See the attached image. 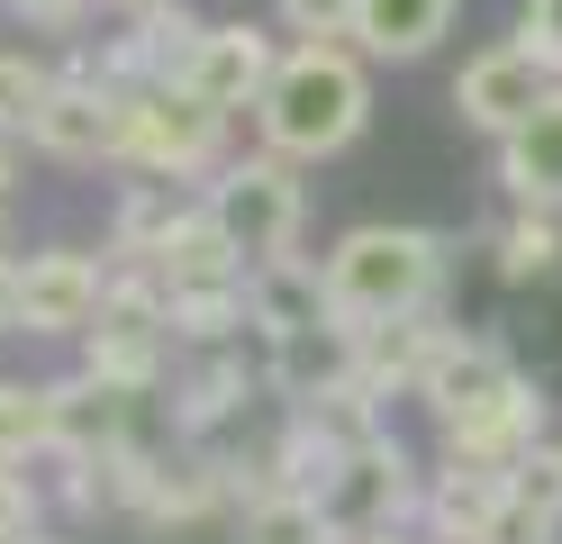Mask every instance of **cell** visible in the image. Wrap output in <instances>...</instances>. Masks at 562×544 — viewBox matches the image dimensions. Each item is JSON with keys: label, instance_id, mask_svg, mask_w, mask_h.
<instances>
[{"label": "cell", "instance_id": "8fae6325", "mask_svg": "<svg viewBox=\"0 0 562 544\" xmlns=\"http://www.w3.org/2000/svg\"><path fill=\"white\" fill-rule=\"evenodd\" d=\"M127 426H136V390L100 381V373H82V381H55V445L74 454V463L136 454V445H127Z\"/></svg>", "mask_w": 562, "mask_h": 544}, {"label": "cell", "instance_id": "9c48e42d", "mask_svg": "<svg viewBox=\"0 0 562 544\" xmlns=\"http://www.w3.org/2000/svg\"><path fill=\"white\" fill-rule=\"evenodd\" d=\"M119 136H127V100L100 91V82H55L46 109H37V145H46V155H64V164L119 155Z\"/></svg>", "mask_w": 562, "mask_h": 544}, {"label": "cell", "instance_id": "7a4b0ae2", "mask_svg": "<svg viewBox=\"0 0 562 544\" xmlns=\"http://www.w3.org/2000/svg\"><path fill=\"white\" fill-rule=\"evenodd\" d=\"M372 119V91H363V64L336 55V46H300L291 64H272L263 82V136L281 155H345Z\"/></svg>", "mask_w": 562, "mask_h": 544}, {"label": "cell", "instance_id": "d4e9b609", "mask_svg": "<svg viewBox=\"0 0 562 544\" xmlns=\"http://www.w3.org/2000/svg\"><path fill=\"white\" fill-rule=\"evenodd\" d=\"M281 19H291L300 36H336V27H355V0H272Z\"/></svg>", "mask_w": 562, "mask_h": 544}, {"label": "cell", "instance_id": "ac0fdd59", "mask_svg": "<svg viewBox=\"0 0 562 544\" xmlns=\"http://www.w3.org/2000/svg\"><path fill=\"white\" fill-rule=\"evenodd\" d=\"M499 499H508L499 471H463V463H453L445 490H436V526H445L453 544H481V526H490V508H499Z\"/></svg>", "mask_w": 562, "mask_h": 544}, {"label": "cell", "instance_id": "ba28073f", "mask_svg": "<svg viewBox=\"0 0 562 544\" xmlns=\"http://www.w3.org/2000/svg\"><path fill=\"white\" fill-rule=\"evenodd\" d=\"M209 145H218V109H200L191 91H146V100H127V136H119V155L155 164V173H182V164L209 155Z\"/></svg>", "mask_w": 562, "mask_h": 544}, {"label": "cell", "instance_id": "8992f818", "mask_svg": "<svg viewBox=\"0 0 562 544\" xmlns=\"http://www.w3.org/2000/svg\"><path fill=\"white\" fill-rule=\"evenodd\" d=\"M453 109H463L472 127H490V136H517L526 119H544V109H553V64H536L526 46H499V55L463 64Z\"/></svg>", "mask_w": 562, "mask_h": 544}, {"label": "cell", "instance_id": "603a6c76", "mask_svg": "<svg viewBox=\"0 0 562 544\" xmlns=\"http://www.w3.org/2000/svg\"><path fill=\"white\" fill-rule=\"evenodd\" d=\"M508 490H517L526 508H544V518H562V454H544V445H536V454L508 471Z\"/></svg>", "mask_w": 562, "mask_h": 544}, {"label": "cell", "instance_id": "30bf717a", "mask_svg": "<svg viewBox=\"0 0 562 544\" xmlns=\"http://www.w3.org/2000/svg\"><path fill=\"white\" fill-rule=\"evenodd\" d=\"M155 273H164V300H200V290H236L245 281V254L227 245V227L209 209H182L155 245Z\"/></svg>", "mask_w": 562, "mask_h": 544}, {"label": "cell", "instance_id": "5bb4252c", "mask_svg": "<svg viewBox=\"0 0 562 544\" xmlns=\"http://www.w3.org/2000/svg\"><path fill=\"white\" fill-rule=\"evenodd\" d=\"M245 309H255L272 336H300V326H327V318H336V309H327V281L300 273L291 254H281V264H255V281H245Z\"/></svg>", "mask_w": 562, "mask_h": 544}, {"label": "cell", "instance_id": "2e32d148", "mask_svg": "<svg viewBox=\"0 0 562 544\" xmlns=\"http://www.w3.org/2000/svg\"><path fill=\"white\" fill-rule=\"evenodd\" d=\"M499 173L517 181L526 200H562V91H553V109H544V119H526V127L508 136Z\"/></svg>", "mask_w": 562, "mask_h": 544}, {"label": "cell", "instance_id": "ffe728a7", "mask_svg": "<svg viewBox=\"0 0 562 544\" xmlns=\"http://www.w3.org/2000/svg\"><path fill=\"white\" fill-rule=\"evenodd\" d=\"M562 264V227H553V218H517V227L499 236V273L508 281H544Z\"/></svg>", "mask_w": 562, "mask_h": 544}, {"label": "cell", "instance_id": "4fadbf2b", "mask_svg": "<svg viewBox=\"0 0 562 544\" xmlns=\"http://www.w3.org/2000/svg\"><path fill=\"white\" fill-rule=\"evenodd\" d=\"M417 390H427V409L453 426V418H472V409H490V399H499V390H517V363L499 354V345H445L436 363H427V381H417Z\"/></svg>", "mask_w": 562, "mask_h": 544}, {"label": "cell", "instance_id": "d6986e66", "mask_svg": "<svg viewBox=\"0 0 562 544\" xmlns=\"http://www.w3.org/2000/svg\"><path fill=\"white\" fill-rule=\"evenodd\" d=\"M245 544H336V535H327V518H318L308 490H263L255 518H245Z\"/></svg>", "mask_w": 562, "mask_h": 544}, {"label": "cell", "instance_id": "7c38bea8", "mask_svg": "<svg viewBox=\"0 0 562 544\" xmlns=\"http://www.w3.org/2000/svg\"><path fill=\"white\" fill-rule=\"evenodd\" d=\"M453 19H463V0H355V27L345 36L381 64H417Z\"/></svg>", "mask_w": 562, "mask_h": 544}, {"label": "cell", "instance_id": "cb8c5ba5", "mask_svg": "<svg viewBox=\"0 0 562 544\" xmlns=\"http://www.w3.org/2000/svg\"><path fill=\"white\" fill-rule=\"evenodd\" d=\"M544 535H553V518H544V508H526L517 490L490 508V526H481V544H544Z\"/></svg>", "mask_w": 562, "mask_h": 544}, {"label": "cell", "instance_id": "f1b7e54d", "mask_svg": "<svg viewBox=\"0 0 562 544\" xmlns=\"http://www.w3.org/2000/svg\"><path fill=\"white\" fill-rule=\"evenodd\" d=\"M0 191H10V127H0Z\"/></svg>", "mask_w": 562, "mask_h": 544}, {"label": "cell", "instance_id": "4316f807", "mask_svg": "<svg viewBox=\"0 0 562 544\" xmlns=\"http://www.w3.org/2000/svg\"><path fill=\"white\" fill-rule=\"evenodd\" d=\"M10 10H19V19H46V27H55V19H74L82 0H10Z\"/></svg>", "mask_w": 562, "mask_h": 544}, {"label": "cell", "instance_id": "83f0119b", "mask_svg": "<svg viewBox=\"0 0 562 544\" xmlns=\"http://www.w3.org/2000/svg\"><path fill=\"white\" fill-rule=\"evenodd\" d=\"M10 326H19V273L0 264V336H10Z\"/></svg>", "mask_w": 562, "mask_h": 544}, {"label": "cell", "instance_id": "6da1fadb", "mask_svg": "<svg viewBox=\"0 0 562 544\" xmlns=\"http://www.w3.org/2000/svg\"><path fill=\"white\" fill-rule=\"evenodd\" d=\"M445 281V245L427 227H355L327 254V309L345 326H381V318H417Z\"/></svg>", "mask_w": 562, "mask_h": 544}, {"label": "cell", "instance_id": "44dd1931", "mask_svg": "<svg viewBox=\"0 0 562 544\" xmlns=\"http://www.w3.org/2000/svg\"><path fill=\"white\" fill-rule=\"evenodd\" d=\"M46 64H27V55H0V127H37V109H46Z\"/></svg>", "mask_w": 562, "mask_h": 544}, {"label": "cell", "instance_id": "3957f363", "mask_svg": "<svg viewBox=\"0 0 562 544\" xmlns=\"http://www.w3.org/2000/svg\"><path fill=\"white\" fill-rule=\"evenodd\" d=\"M308 499H318V518H327L336 544H372V535H391L400 499H408V454L391 445V435H355V445H336L327 481Z\"/></svg>", "mask_w": 562, "mask_h": 544}, {"label": "cell", "instance_id": "e0dca14e", "mask_svg": "<svg viewBox=\"0 0 562 544\" xmlns=\"http://www.w3.org/2000/svg\"><path fill=\"white\" fill-rule=\"evenodd\" d=\"M46 445H55V390L0 381V463L27 471V454H46Z\"/></svg>", "mask_w": 562, "mask_h": 544}, {"label": "cell", "instance_id": "1f68e13d", "mask_svg": "<svg viewBox=\"0 0 562 544\" xmlns=\"http://www.w3.org/2000/svg\"><path fill=\"white\" fill-rule=\"evenodd\" d=\"M372 544H400V535H372Z\"/></svg>", "mask_w": 562, "mask_h": 544}, {"label": "cell", "instance_id": "52a82bcc", "mask_svg": "<svg viewBox=\"0 0 562 544\" xmlns=\"http://www.w3.org/2000/svg\"><path fill=\"white\" fill-rule=\"evenodd\" d=\"M263 82H272L263 27H200L182 73H172V91H191L200 109H245V100H263Z\"/></svg>", "mask_w": 562, "mask_h": 544}, {"label": "cell", "instance_id": "4dcf8cb0", "mask_svg": "<svg viewBox=\"0 0 562 544\" xmlns=\"http://www.w3.org/2000/svg\"><path fill=\"white\" fill-rule=\"evenodd\" d=\"M0 245H10V218H0Z\"/></svg>", "mask_w": 562, "mask_h": 544}, {"label": "cell", "instance_id": "5b68a950", "mask_svg": "<svg viewBox=\"0 0 562 544\" xmlns=\"http://www.w3.org/2000/svg\"><path fill=\"white\" fill-rule=\"evenodd\" d=\"M100 300H110V281H100L91 254H74V245L27 254V273H19V326L27 336H91Z\"/></svg>", "mask_w": 562, "mask_h": 544}, {"label": "cell", "instance_id": "484cf974", "mask_svg": "<svg viewBox=\"0 0 562 544\" xmlns=\"http://www.w3.org/2000/svg\"><path fill=\"white\" fill-rule=\"evenodd\" d=\"M526 55L562 73V0H526Z\"/></svg>", "mask_w": 562, "mask_h": 544}, {"label": "cell", "instance_id": "9a60e30c", "mask_svg": "<svg viewBox=\"0 0 562 544\" xmlns=\"http://www.w3.org/2000/svg\"><path fill=\"white\" fill-rule=\"evenodd\" d=\"M436 354H445V336H436L427 318H381V326H363V399L391 390V381H427Z\"/></svg>", "mask_w": 562, "mask_h": 544}, {"label": "cell", "instance_id": "f546056e", "mask_svg": "<svg viewBox=\"0 0 562 544\" xmlns=\"http://www.w3.org/2000/svg\"><path fill=\"white\" fill-rule=\"evenodd\" d=\"M119 10H136V19H146V10H164V0H119Z\"/></svg>", "mask_w": 562, "mask_h": 544}, {"label": "cell", "instance_id": "7402d4cb", "mask_svg": "<svg viewBox=\"0 0 562 544\" xmlns=\"http://www.w3.org/2000/svg\"><path fill=\"white\" fill-rule=\"evenodd\" d=\"M0 544H37V490L19 463H0Z\"/></svg>", "mask_w": 562, "mask_h": 544}, {"label": "cell", "instance_id": "277c9868", "mask_svg": "<svg viewBox=\"0 0 562 544\" xmlns=\"http://www.w3.org/2000/svg\"><path fill=\"white\" fill-rule=\"evenodd\" d=\"M209 218L227 227V245L245 264H281L291 236H300V181L281 164H236L218 191H209Z\"/></svg>", "mask_w": 562, "mask_h": 544}]
</instances>
